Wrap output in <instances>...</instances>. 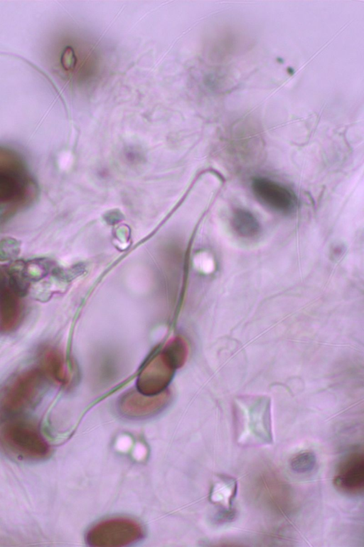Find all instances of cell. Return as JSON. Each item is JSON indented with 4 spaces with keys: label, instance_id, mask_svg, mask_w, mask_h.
Here are the masks:
<instances>
[{
    "label": "cell",
    "instance_id": "ba28073f",
    "mask_svg": "<svg viewBox=\"0 0 364 547\" xmlns=\"http://www.w3.org/2000/svg\"><path fill=\"white\" fill-rule=\"evenodd\" d=\"M30 185L24 173L0 172V204L23 202L30 196Z\"/></svg>",
    "mask_w": 364,
    "mask_h": 547
},
{
    "label": "cell",
    "instance_id": "5b68a950",
    "mask_svg": "<svg viewBox=\"0 0 364 547\" xmlns=\"http://www.w3.org/2000/svg\"><path fill=\"white\" fill-rule=\"evenodd\" d=\"M23 295L9 273L7 276L0 274V333H10L21 324L23 316Z\"/></svg>",
    "mask_w": 364,
    "mask_h": 547
},
{
    "label": "cell",
    "instance_id": "4fadbf2b",
    "mask_svg": "<svg viewBox=\"0 0 364 547\" xmlns=\"http://www.w3.org/2000/svg\"><path fill=\"white\" fill-rule=\"evenodd\" d=\"M316 464V456L312 451H304L296 454L290 461V467L296 473L311 472Z\"/></svg>",
    "mask_w": 364,
    "mask_h": 547
},
{
    "label": "cell",
    "instance_id": "9a60e30c",
    "mask_svg": "<svg viewBox=\"0 0 364 547\" xmlns=\"http://www.w3.org/2000/svg\"><path fill=\"white\" fill-rule=\"evenodd\" d=\"M76 57L72 48L68 47L62 56V64L65 69L70 70L76 64Z\"/></svg>",
    "mask_w": 364,
    "mask_h": 547
},
{
    "label": "cell",
    "instance_id": "8992f818",
    "mask_svg": "<svg viewBox=\"0 0 364 547\" xmlns=\"http://www.w3.org/2000/svg\"><path fill=\"white\" fill-rule=\"evenodd\" d=\"M252 189L257 199L274 212L287 215L295 211L296 199L294 193L272 179L256 177L252 182Z\"/></svg>",
    "mask_w": 364,
    "mask_h": 547
},
{
    "label": "cell",
    "instance_id": "7a4b0ae2",
    "mask_svg": "<svg viewBox=\"0 0 364 547\" xmlns=\"http://www.w3.org/2000/svg\"><path fill=\"white\" fill-rule=\"evenodd\" d=\"M233 428L237 444L243 447H259L273 442L269 399L250 397L240 399L235 404Z\"/></svg>",
    "mask_w": 364,
    "mask_h": 547
},
{
    "label": "cell",
    "instance_id": "6da1fadb",
    "mask_svg": "<svg viewBox=\"0 0 364 547\" xmlns=\"http://www.w3.org/2000/svg\"><path fill=\"white\" fill-rule=\"evenodd\" d=\"M0 448L13 458L25 462L44 460L51 452L39 425L23 415L0 419Z\"/></svg>",
    "mask_w": 364,
    "mask_h": 547
},
{
    "label": "cell",
    "instance_id": "5bb4252c",
    "mask_svg": "<svg viewBox=\"0 0 364 547\" xmlns=\"http://www.w3.org/2000/svg\"><path fill=\"white\" fill-rule=\"evenodd\" d=\"M0 172L24 173L23 163L15 153L0 147Z\"/></svg>",
    "mask_w": 364,
    "mask_h": 547
},
{
    "label": "cell",
    "instance_id": "277c9868",
    "mask_svg": "<svg viewBox=\"0 0 364 547\" xmlns=\"http://www.w3.org/2000/svg\"><path fill=\"white\" fill-rule=\"evenodd\" d=\"M144 537V529L137 521L128 518H112L102 521L89 529L86 542L93 547H121Z\"/></svg>",
    "mask_w": 364,
    "mask_h": 547
},
{
    "label": "cell",
    "instance_id": "3957f363",
    "mask_svg": "<svg viewBox=\"0 0 364 547\" xmlns=\"http://www.w3.org/2000/svg\"><path fill=\"white\" fill-rule=\"evenodd\" d=\"M48 379L40 369H30L11 377L0 391V419L20 416L38 404Z\"/></svg>",
    "mask_w": 364,
    "mask_h": 547
},
{
    "label": "cell",
    "instance_id": "9c48e42d",
    "mask_svg": "<svg viewBox=\"0 0 364 547\" xmlns=\"http://www.w3.org/2000/svg\"><path fill=\"white\" fill-rule=\"evenodd\" d=\"M40 370L46 377L60 385L68 383L63 358L55 349L44 347L39 353Z\"/></svg>",
    "mask_w": 364,
    "mask_h": 547
},
{
    "label": "cell",
    "instance_id": "8fae6325",
    "mask_svg": "<svg viewBox=\"0 0 364 547\" xmlns=\"http://www.w3.org/2000/svg\"><path fill=\"white\" fill-rule=\"evenodd\" d=\"M238 484L237 479L232 476H223L213 488L212 499L220 505L222 509L230 511L237 496Z\"/></svg>",
    "mask_w": 364,
    "mask_h": 547
},
{
    "label": "cell",
    "instance_id": "52a82bcc",
    "mask_svg": "<svg viewBox=\"0 0 364 547\" xmlns=\"http://www.w3.org/2000/svg\"><path fill=\"white\" fill-rule=\"evenodd\" d=\"M335 487L346 494H358L364 486V456L360 451L348 453L340 462L333 478Z\"/></svg>",
    "mask_w": 364,
    "mask_h": 547
},
{
    "label": "cell",
    "instance_id": "30bf717a",
    "mask_svg": "<svg viewBox=\"0 0 364 547\" xmlns=\"http://www.w3.org/2000/svg\"><path fill=\"white\" fill-rule=\"evenodd\" d=\"M164 399L127 397L122 402V411L129 417L141 418L156 412L163 405Z\"/></svg>",
    "mask_w": 364,
    "mask_h": 547
},
{
    "label": "cell",
    "instance_id": "7c38bea8",
    "mask_svg": "<svg viewBox=\"0 0 364 547\" xmlns=\"http://www.w3.org/2000/svg\"><path fill=\"white\" fill-rule=\"evenodd\" d=\"M230 223L234 231L243 238L255 236L261 228L252 213L244 209H237L233 212Z\"/></svg>",
    "mask_w": 364,
    "mask_h": 547
}]
</instances>
